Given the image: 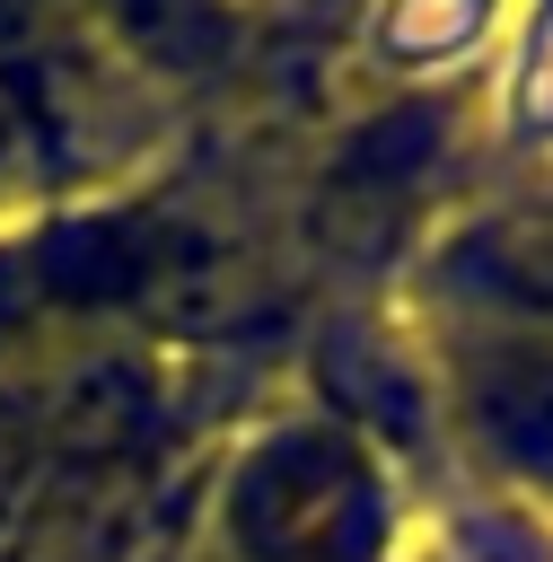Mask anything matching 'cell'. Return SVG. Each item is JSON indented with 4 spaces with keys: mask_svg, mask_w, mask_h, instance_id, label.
I'll use <instances>...</instances> for the list:
<instances>
[{
    "mask_svg": "<svg viewBox=\"0 0 553 562\" xmlns=\"http://www.w3.org/2000/svg\"><path fill=\"white\" fill-rule=\"evenodd\" d=\"M448 404L500 483L553 501V334H474L448 360Z\"/></svg>",
    "mask_w": 553,
    "mask_h": 562,
    "instance_id": "2",
    "label": "cell"
},
{
    "mask_svg": "<svg viewBox=\"0 0 553 562\" xmlns=\"http://www.w3.org/2000/svg\"><path fill=\"white\" fill-rule=\"evenodd\" d=\"M228 536L246 562H377L386 553V492L342 430H281L237 465Z\"/></svg>",
    "mask_w": 553,
    "mask_h": 562,
    "instance_id": "1",
    "label": "cell"
}]
</instances>
